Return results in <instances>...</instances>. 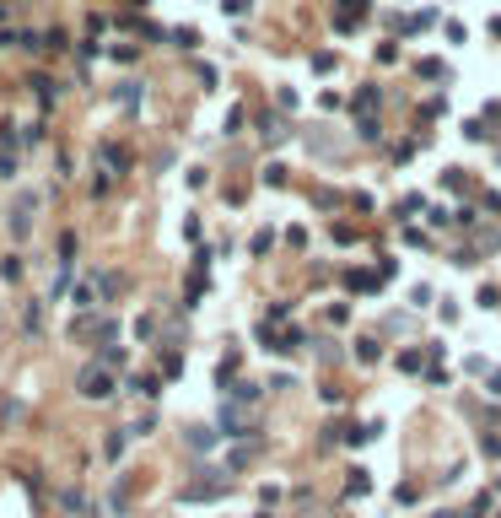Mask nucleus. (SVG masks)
Masks as SVG:
<instances>
[{
  "instance_id": "f03ea898",
  "label": "nucleus",
  "mask_w": 501,
  "mask_h": 518,
  "mask_svg": "<svg viewBox=\"0 0 501 518\" xmlns=\"http://www.w3.org/2000/svg\"><path fill=\"white\" fill-rule=\"evenodd\" d=\"M0 178H16V162L11 157H0Z\"/></svg>"
},
{
  "instance_id": "f257e3e1",
  "label": "nucleus",
  "mask_w": 501,
  "mask_h": 518,
  "mask_svg": "<svg viewBox=\"0 0 501 518\" xmlns=\"http://www.w3.org/2000/svg\"><path fill=\"white\" fill-rule=\"evenodd\" d=\"M81 395H86V400H108V395H113V378H108L103 367H86V372H81Z\"/></svg>"
},
{
  "instance_id": "7ed1b4c3",
  "label": "nucleus",
  "mask_w": 501,
  "mask_h": 518,
  "mask_svg": "<svg viewBox=\"0 0 501 518\" xmlns=\"http://www.w3.org/2000/svg\"><path fill=\"white\" fill-rule=\"evenodd\" d=\"M0 22H6V0H0Z\"/></svg>"
}]
</instances>
